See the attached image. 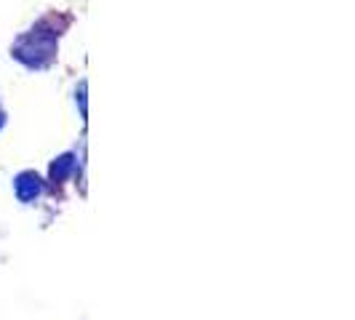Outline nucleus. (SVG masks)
Wrapping results in <instances>:
<instances>
[{
    "label": "nucleus",
    "instance_id": "nucleus-2",
    "mask_svg": "<svg viewBox=\"0 0 355 320\" xmlns=\"http://www.w3.org/2000/svg\"><path fill=\"white\" fill-rule=\"evenodd\" d=\"M14 193H17V197L21 203H33L43 193V181H40V177H37L35 171H21L14 179Z\"/></svg>",
    "mask_w": 355,
    "mask_h": 320
},
{
    "label": "nucleus",
    "instance_id": "nucleus-4",
    "mask_svg": "<svg viewBox=\"0 0 355 320\" xmlns=\"http://www.w3.org/2000/svg\"><path fill=\"white\" fill-rule=\"evenodd\" d=\"M78 102H80V115L86 118V83H80V94H75Z\"/></svg>",
    "mask_w": 355,
    "mask_h": 320
},
{
    "label": "nucleus",
    "instance_id": "nucleus-5",
    "mask_svg": "<svg viewBox=\"0 0 355 320\" xmlns=\"http://www.w3.org/2000/svg\"><path fill=\"white\" fill-rule=\"evenodd\" d=\"M3 125H6V109L0 107V131H3Z\"/></svg>",
    "mask_w": 355,
    "mask_h": 320
},
{
    "label": "nucleus",
    "instance_id": "nucleus-1",
    "mask_svg": "<svg viewBox=\"0 0 355 320\" xmlns=\"http://www.w3.org/2000/svg\"><path fill=\"white\" fill-rule=\"evenodd\" d=\"M56 37H59V33L49 30V21H40L37 27H33L30 33H24L19 37L11 51L24 67L43 70V67L51 64V59L56 56Z\"/></svg>",
    "mask_w": 355,
    "mask_h": 320
},
{
    "label": "nucleus",
    "instance_id": "nucleus-3",
    "mask_svg": "<svg viewBox=\"0 0 355 320\" xmlns=\"http://www.w3.org/2000/svg\"><path fill=\"white\" fill-rule=\"evenodd\" d=\"M75 171V155H59V158L51 163V179L53 181H64Z\"/></svg>",
    "mask_w": 355,
    "mask_h": 320
}]
</instances>
